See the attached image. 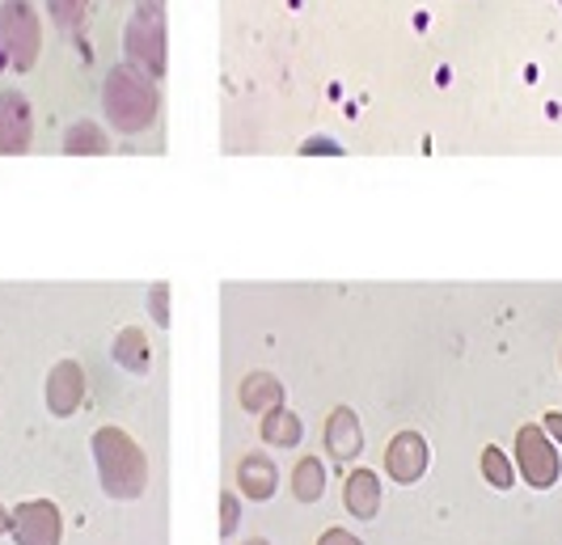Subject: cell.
Masks as SVG:
<instances>
[{"mask_svg": "<svg viewBox=\"0 0 562 545\" xmlns=\"http://www.w3.org/2000/svg\"><path fill=\"white\" fill-rule=\"evenodd\" d=\"M93 461H98V478L111 499H136L148 482L140 444L123 428H102L93 435Z\"/></svg>", "mask_w": 562, "mask_h": 545, "instance_id": "cell-1", "label": "cell"}, {"mask_svg": "<svg viewBox=\"0 0 562 545\" xmlns=\"http://www.w3.org/2000/svg\"><path fill=\"white\" fill-rule=\"evenodd\" d=\"M153 89L136 77V68H114L106 81V115L119 132H140L153 118Z\"/></svg>", "mask_w": 562, "mask_h": 545, "instance_id": "cell-2", "label": "cell"}, {"mask_svg": "<svg viewBox=\"0 0 562 545\" xmlns=\"http://www.w3.org/2000/svg\"><path fill=\"white\" fill-rule=\"evenodd\" d=\"M38 43H43V34H38L34 9L26 0H4L0 4V47L9 52V59L18 68H30L38 59Z\"/></svg>", "mask_w": 562, "mask_h": 545, "instance_id": "cell-3", "label": "cell"}, {"mask_svg": "<svg viewBox=\"0 0 562 545\" xmlns=\"http://www.w3.org/2000/svg\"><path fill=\"white\" fill-rule=\"evenodd\" d=\"M9 533L18 537V545H59L64 516L52 499H30L9 512Z\"/></svg>", "mask_w": 562, "mask_h": 545, "instance_id": "cell-4", "label": "cell"}, {"mask_svg": "<svg viewBox=\"0 0 562 545\" xmlns=\"http://www.w3.org/2000/svg\"><path fill=\"white\" fill-rule=\"evenodd\" d=\"M85 402V373L77 360H59L52 376H47V406H52V415L56 419H68V415H77Z\"/></svg>", "mask_w": 562, "mask_h": 545, "instance_id": "cell-5", "label": "cell"}, {"mask_svg": "<svg viewBox=\"0 0 562 545\" xmlns=\"http://www.w3.org/2000/svg\"><path fill=\"white\" fill-rule=\"evenodd\" d=\"M30 136H34V118H30V102L22 93H0V152H26Z\"/></svg>", "mask_w": 562, "mask_h": 545, "instance_id": "cell-6", "label": "cell"}, {"mask_svg": "<svg viewBox=\"0 0 562 545\" xmlns=\"http://www.w3.org/2000/svg\"><path fill=\"white\" fill-rule=\"evenodd\" d=\"M427 465V449H423L419 435H397L394 449H390V469H394L397 482H415Z\"/></svg>", "mask_w": 562, "mask_h": 545, "instance_id": "cell-7", "label": "cell"}, {"mask_svg": "<svg viewBox=\"0 0 562 545\" xmlns=\"http://www.w3.org/2000/svg\"><path fill=\"white\" fill-rule=\"evenodd\" d=\"M376 503H381V490H376V478L360 469V474H351V482H347V508L356 512L360 520L376 516Z\"/></svg>", "mask_w": 562, "mask_h": 545, "instance_id": "cell-8", "label": "cell"}, {"mask_svg": "<svg viewBox=\"0 0 562 545\" xmlns=\"http://www.w3.org/2000/svg\"><path fill=\"white\" fill-rule=\"evenodd\" d=\"M326 444H330L335 457H356V449H360V431H356V419H351L347 410L335 415V423L326 428Z\"/></svg>", "mask_w": 562, "mask_h": 545, "instance_id": "cell-9", "label": "cell"}, {"mask_svg": "<svg viewBox=\"0 0 562 545\" xmlns=\"http://www.w3.org/2000/svg\"><path fill=\"white\" fill-rule=\"evenodd\" d=\"M114 360H119L123 368H132V373H144V368H148V343H144L140 330H123V334H119Z\"/></svg>", "mask_w": 562, "mask_h": 545, "instance_id": "cell-10", "label": "cell"}, {"mask_svg": "<svg viewBox=\"0 0 562 545\" xmlns=\"http://www.w3.org/2000/svg\"><path fill=\"white\" fill-rule=\"evenodd\" d=\"M241 487L250 490L254 499H267V495L276 490V469H271L267 461L250 457L246 465H241Z\"/></svg>", "mask_w": 562, "mask_h": 545, "instance_id": "cell-11", "label": "cell"}, {"mask_svg": "<svg viewBox=\"0 0 562 545\" xmlns=\"http://www.w3.org/2000/svg\"><path fill=\"white\" fill-rule=\"evenodd\" d=\"M64 148H68V152H106V136H102V127H93V123H72Z\"/></svg>", "mask_w": 562, "mask_h": 545, "instance_id": "cell-12", "label": "cell"}, {"mask_svg": "<svg viewBox=\"0 0 562 545\" xmlns=\"http://www.w3.org/2000/svg\"><path fill=\"white\" fill-rule=\"evenodd\" d=\"M127 47H132V56L144 59V64H161V52H157V43H153V30H144V22H136V26L127 30Z\"/></svg>", "mask_w": 562, "mask_h": 545, "instance_id": "cell-13", "label": "cell"}, {"mask_svg": "<svg viewBox=\"0 0 562 545\" xmlns=\"http://www.w3.org/2000/svg\"><path fill=\"white\" fill-rule=\"evenodd\" d=\"M292 487H296L301 499H317V495H322V465H317V461H305Z\"/></svg>", "mask_w": 562, "mask_h": 545, "instance_id": "cell-14", "label": "cell"}, {"mask_svg": "<svg viewBox=\"0 0 562 545\" xmlns=\"http://www.w3.org/2000/svg\"><path fill=\"white\" fill-rule=\"evenodd\" d=\"M85 9H89V0H52V18L59 26H81Z\"/></svg>", "mask_w": 562, "mask_h": 545, "instance_id": "cell-15", "label": "cell"}, {"mask_svg": "<svg viewBox=\"0 0 562 545\" xmlns=\"http://www.w3.org/2000/svg\"><path fill=\"white\" fill-rule=\"evenodd\" d=\"M267 435H271L276 444H296V440H301V423L288 419V415H276V419L267 423Z\"/></svg>", "mask_w": 562, "mask_h": 545, "instance_id": "cell-16", "label": "cell"}, {"mask_svg": "<svg viewBox=\"0 0 562 545\" xmlns=\"http://www.w3.org/2000/svg\"><path fill=\"white\" fill-rule=\"evenodd\" d=\"M322 545H360V542H356V537H347V533H338V529H335V533H326V537H322Z\"/></svg>", "mask_w": 562, "mask_h": 545, "instance_id": "cell-17", "label": "cell"}, {"mask_svg": "<svg viewBox=\"0 0 562 545\" xmlns=\"http://www.w3.org/2000/svg\"><path fill=\"white\" fill-rule=\"evenodd\" d=\"M233 524H237V503H233V499L225 495V533L233 529Z\"/></svg>", "mask_w": 562, "mask_h": 545, "instance_id": "cell-18", "label": "cell"}, {"mask_svg": "<svg viewBox=\"0 0 562 545\" xmlns=\"http://www.w3.org/2000/svg\"><path fill=\"white\" fill-rule=\"evenodd\" d=\"M0 533H9V512H4V503H0Z\"/></svg>", "mask_w": 562, "mask_h": 545, "instance_id": "cell-19", "label": "cell"}, {"mask_svg": "<svg viewBox=\"0 0 562 545\" xmlns=\"http://www.w3.org/2000/svg\"><path fill=\"white\" fill-rule=\"evenodd\" d=\"M250 545H267V542H250Z\"/></svg>", "mask_w": 562, "mask_h": 545, "instance_id": "cell-20", "label": "cell"}]
</instances>
